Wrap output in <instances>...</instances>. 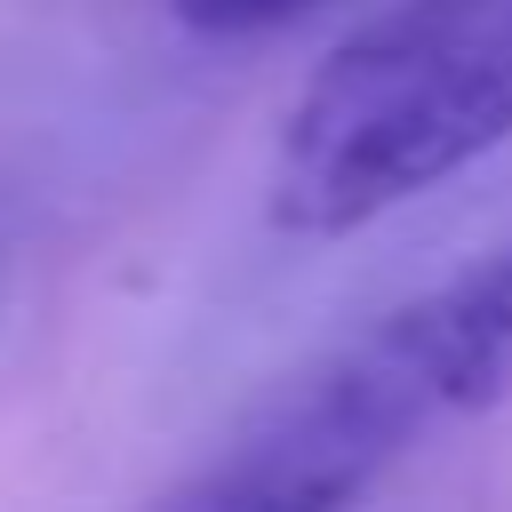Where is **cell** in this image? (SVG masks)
Segmentation results:
<instances>
[{
  "instance_id": "cell-1",
  "label": "cell",
  "mask_w": 512,
  "mask_h": 512,
  "mask_svg": "<svg viewBox=\"0 0 512 512\" xmlns=\"http://www.w3.org/2000/svg\"><path fill=\"white\" fill-rule=\"evenodd\" d=\"M512 144V0H400L352 24L280 112L272 224L344 240Z\"/></svg>"
},
{
  "instance_id": "cell-2",
  "label": "cell",
  "mask_w": 512,
  "mask_h": 512,
  "mask_svg": "<svg viewBox=\"0 0 512 512\" xmlns=\"http://www.w3.org/2000/svg\"><path fill=\"white\" fill-rule=\"evenodd\" d=\"M368 344L408 392V408L424 416V432L448 416L504 408L512 400V240H496L440 288L392 304L384 320H368Z\"/></svg>"
},
{
  "instance_id": "cell-3",
  "label": "cell",
  "mask_w": 512,
  "mask_h": 512,
  "mask_svg": "<svg viewBox=\"0 0 512 512\" xmlns=\"http://www.w3.org/2000/svg\"><path fill=\"white\" fill-rule=\"evenodd\" d=\"M304 8H320V0H176V24L200 32V40H256V32H280Z\"/></svg>"
}]
</instances>
